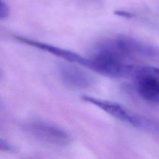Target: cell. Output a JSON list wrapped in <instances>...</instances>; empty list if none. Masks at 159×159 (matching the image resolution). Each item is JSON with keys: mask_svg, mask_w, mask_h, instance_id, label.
<instances>
[{"mask_svg": "<svg viewBox=\"0 0 159 159\" xmlns=\"http://www.w3.org/2000/svg\"><path fill=\"white\" fill-rule=\"evenodd\" d=\"M81 99L96 106L114 117L136 128L150 132L157 130L158 129L157 125L152 121L133 113L116 102L84 95L81 97Z\"/></svg>", "mask_w": 159, "mask_h": 159, "instance_id": "1", "label": "cell"}, {"mask_svg": "<svg viewBox=\"0 0 159 159\" xmlns=\"http://www.w3.org/2000/svg\"><path fill=\"white\" fill-rule=\"evenodd\" d=\"M26 130L36 140L53 147H65L71 142V137L65 130L50 123L35 120L26 125Z\"/></svg>", "mask_w": 159, "mask_h": 159, "instance_id": "2", "label": "cell"}, {"mask_svg": "<svg viewBox=\"0 0 159 159\" xmlns=\"http://www.w3.org/2000/svg\"><path fill=\"white\" fill-rule=\"evenodd\" d=\"M112 48L125 60L134 57L148 58L159 57V49L126 35H119L107 40Z\"/></svg>", "mask_w": 159, "mask_h": 159, "instance_id": "3", "label": "cell"}, {"mask_svg": "<svg viewBox=\"0 0 159 159\" xmlns=\"http://www.w3.org/2000/svg\"><path fill=\"white\" fill-rule=\"evenodd\" d=\"M13 37L14 39L20 43L26 44L43 51H45L58 57L66 60L69 62L77 63L82 65L83 66L91 69V60L90 58H86L70 50L57 47L55 45L44 43L40 41L33 40L25 37L16 35H13Z\"/></svg>", "mask_w": 159, "mask_h": 159, "instance_id": "4", "label": "cell"}, {"mask_svg": "<svg viewBox=\"0 0 159 159\" xmlns=\"http://www.w3.org/2000/svg\"><path fill=\"white\" fill-rule=\"evenodd\" d=\"M57 71L61 82L70 88L84 89L94 84L92 75L74 65L61 63L58 65Z\"/></svg>", "mask_w": 159, "mask_h": 159, "instance_id": "5", "label": "cell"}, {"mask_svg": "<svg viewBox=\"0 0 159 159\" xmlns=\"http://www.w3.org/2000/svg\"><path fill=\"white\" fill-rule=\"evenodd\" d=\"M132 75L139 96L150 103L159 104V79L145 72L142 66H135Z\"/></svg>", "mask_w": 159, "mask_h": 159, "instance_id": "6", "label": "cell"}, {"mask_svg": "<svg viewBox=\"0 0 159 159\" xmlns=\"http://www.w3.org/2000/svg\"><path fill=\"white\" fill-rule=\"evenodd\" d=\"M0 150L1 151L11 153H16L17 152V148L14 145L9 143L8 142L2 139H1L0 140Z\"/></svg>", "mask_w": 159, "mask_h": 159, "instance_id": "7", "label": "cell"}, {"mask_svg": "<svg viewBox=\"0 0 159 159\" xmlns=\"http://www.w3.org/2000/svg\"><path fill=\"white\" fill-rule=\"evenodd\" d=\"M9 14V10L8 6L6 5L5 2H4L2 0L1 1V14L0 18L1 19H6L8 17Z\"/></svg>", "mask_w": 159, "mask_h": 159, "instance_id": "8", "label": "cell"}, {"mask_svg": "<svg viewBox=\"0 0 159 159\" xmlns=\"http://www.w3.org/2000/svg\"><path fill=\"white\" fill-rule=\"evenodd\" d=\"M116 14L119 15V16H123L124 17H130L131 16H132V14L128 13V12H122V11H119L118 12H115Z\"/></svg>", "mask_w": 159, "mask_h": 159, "instance_id": "9", "label": "cell"}]
</instances>
